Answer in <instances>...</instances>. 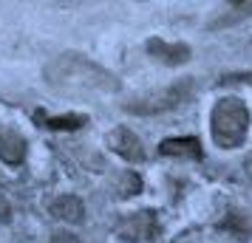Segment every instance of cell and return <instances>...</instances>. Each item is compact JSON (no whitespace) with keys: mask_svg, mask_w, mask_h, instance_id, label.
<instances>
[{"mask_svg":"<svg viewBox=\"0 0 252 243\" xmlns=\"http://www.w3.org/2000/svg\"><path fill=\"white\" fill-rule=\"evenodd\" d=\"M210 133H213V141H216L221 150H235L247 141V133H250V110L247 105L235 99V96H227L216 102L213 113H210Z\"/></svg>","mask_w":252,"mask_h":243,"instance_id":"2","label":"cell"},{"mask_svg":"<svg viewBox=\"0 0 252 243\" xmlns=\"http://www.w3.org/2000/svg\"><path fill=\"white\" fill-rule=\"evenodd\" d=\"M156 229H159L156 215L150 209H145V212H136V215H127L125 220H119L116 235L125 238V241H150L156 235Z\"/></svg>","mask_w":252,"mask_h":243,"instance_id":"4","label":"cell"},{"mask_svg":"<svg viewBox=\"0 0 252 243\" xmlns=\"http://www.w3.org/2000/svg\"><path fill=\"white\" fill-rule=\"evenodd\" d=\"M221 229H227V232H235L238 238H247L252 232V220L244 215V212H229L227 218L221 220Z\"/></svg>","mask_w":252,"mask_h":243,"instance_id":"12","label":"cell"},{"mask_svg":"<svg viewBox=\"0 0 252 243\" xmlns=\"http://www.w3.org/2000/svg\"><path fill=\"white\" fill-rule=\"evenodd\" d=\"M0 159L12 167L26 159V139L17 130H0Z\"/></svg>","mask_w":252,"mask_h":243,"instance_id":"9","label":"cell"},{"mask_svg":"<svg viewBox=\"0 0 252 243\" xmlns=\"http://www.w3.org/2000/svg\"><path fill=\"white\" fill-rule=\"evenodd\" d=\"M244 17H252V3H232V12L221 14L218 20H213V23H210V28L216 31V28H224V26L238 23V20H244Z\"/></svg>","mask_w":252,"mask_h":243,"instance_id":"11","label":"cell"},{"mask_svg":"<svg viewBox=\"0 0 252 243\" xmlns=\"http://www.w3.org/2000/svg\"><path fill=\"white\" fill-rule=\"evenodd\" d=\"M190 96H193V77L173 82L167 88H161L159 93L156 91L145 93V96L133 99L130 105H125V110L133 113V116H159V113H167V110H176V108L184 105Z\"/></svg>","mask_w":252,"mask_h":243,"instance_id":"3","label":"cell"},{"mask_svg":"<svg viewBox=\"0 0 252 243\" xmlns=\"http://www.w3.org/2000/svg\"><path fill=\"white\" fill-rule=\"evenodd\" d=\"M148 48V54L153 59H159L164 65H184V62H190L193 57V51L187 43H167V40H148L145 43Z\"/></svg>","mask_w":252,"mask_h":243,"instance_id":"6","label":"cell"},{"mask_svg":"<svg viewBox=\"0 0 252 243\" xmlns=\"http://www.w3.org/2000/svg\"><path fill=\"white\" fill-rule=\"evenodd\" d=\"M108 144H111V150L116 156H122L125 162H145V147H142V139H139L136 133L130 128H116L111 130V136H108Z\"/></svg>","mask_w":252,"mask_h":243,"instance_id":"5","label":"cell"},{"mask_svg":"<svg viewBox=\"0 0 252 243\" xmlns=\"http://www.w3.org/2000/svg\"><path fill=\"white\" fill-rule=\"evenodd\" d=\"M161 156H170V159H204V150H201V141L195 136H179V139H164L159 144Z\"/></svg>","mask_w":252,"mask_h":243,"instance_id":"7","label":"cell"},{"mask_svg":"<svg viewBox=\"0 0 252 243\" xmlns=\"http://www.w3.org/2000/svg\"><path fill=\"white\" fill-rule=\"evenodd\" d=\"M48 212L57 220H65V223H80L82 215H85V204H82L77 195H60L51 201Z\"/></svg>","mask_w":252,"mask_h":243,"instance_id":"8","label":"cell"},{"mask_svg":"<svg viewBox=\"0 0 252 243\" xmlns=\"http://www.w3.org/2000/svg\"><path fill=\"white\" fill-rule=\"evenodd\" d=\"M247 170H250V175H252V159H250V164H247Z\"/></svg>","mask_w":252,"mask_h":243,"instance_id":"14","label":"cell"},{"mask_svg":"<svg viewBox=\"0 0 252 243\" xmlns=\"http://www.w3.org/2000/svg\"><path fill=\"white\" fill-rule=\"evenodd\" d=\"M43 80L48 88L65 96H96V93H116L122 85L108 68L99 62L82 57L77 51H65L48 59L43 68Z\"/></svg>","mask_w":252,"mask_h":243,"instance_id":"1","label":"cell"},{"mask_svg":"<svg viewBox=\"0 0 252 243\" xmlns=\"http://www.w3.org/2000/svg\"><path fill=\"white\" fill-rule=\"evenodd\" d=\"M51 243H80L74 235H68V232H57L54 238H51Z\"/></svg>","mask_w":252,"mask_h":243,"instance_id":"13","label":"cell"},{"mask_svg":"<svg viewBox=\"0 0 252 243\" xmlns=\"http://www.w3.org/2000/svg\"><path fill=\"white\" fill-rule=\"evenodd\" d=\"M34 119L40 125H46L51 130H80L82 125H88V116L85 113H68V116H48L43 110H37Z\"/></svg>","mask_w":252,"mask_h":243,"instance_id":"10","label":"cell"}]
</instances>
